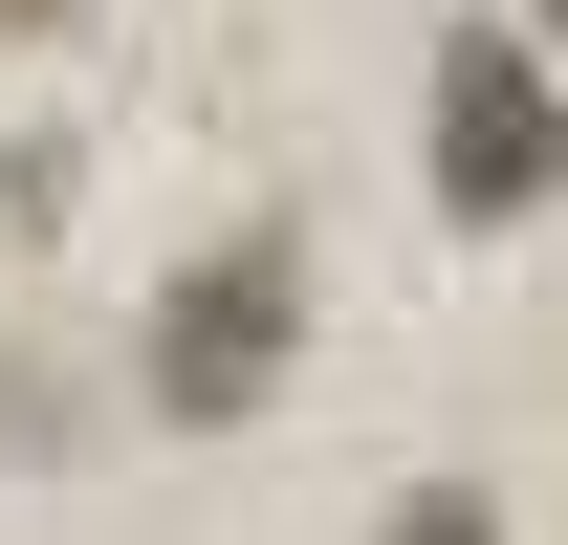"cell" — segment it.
Listing matches in <instances>:
<instances>
[{
    "label": "cell",
    "instance_id": "cell-1",
    "mask_svg": "<svg viewBox=\"0 0 568 545\" xmlns=\"http://www.w3.org/2000/svg\"><path fill=\"white\" fill-rule=\"evenodd\" d=\"M437 197H459V218H547L568 197V88L525 66L503 22L437 44Z\"/></svg>",
    "mask_w": 568,
    "mask_h": 545
},
{
    "label": "cell",
    "instance_id": "cell-2",
    "mask_svg": "<svg viewBox=\"0 0 568 545\" xmlns=\"http://www.w3.org/2000/svg\"><path fill=\"white\" fill-rule=\"evenodd\" d=\"M284 328H306V263H284V240H219V263L153 306V414H197V436H219V414H263Z\"/></svg>",
    "mask_w": 568,
    "mask_h": 545
},
{
    "label": "cell",
    "instance_id": "cell-3",
    "mask_svg": "<svg viewBox=\"0 0 568 545\" xmlns=\"http://www.w3.org/2000/svg\"><path fill=\"white\" fill-rule=\"evenodd\" d=\"M394 545H503V502H459V480H437V502H416Z\"/></svg>",
    "mask_w": 568,
    "mask_h": 545
},
{
    "label": "cell",
    "instance_id": "cell-4",
    "mask_svg": "<svg viewBox=\"0 0 568 545\" xmlns=\"http://www.w3.org/2000/svg\"><path fill=\"white\" fill-rule=\"evenodd\" d=\"M0 22H22V44H44V22H88V0H0Z\"/></svg>",
    "mask_w": 568,
    "mask_h": 545
},
{
    "label": "cell",
    "instance_id": "cell-5",
    "mask_svg": "<svg viewBox=\"0 0 568 545\" xmlns=\"http://www.w3.org/2000/svg\"><path fill=\"white\" fill-rule=\"evenodd\" d=\"M547 44H568V0H547Z\"/></svg>",
    "mask_w": 568,
    "mask_h": 545
}]
</instances>
